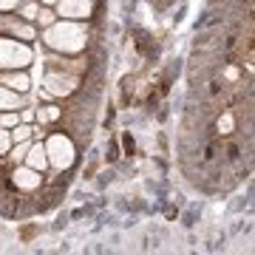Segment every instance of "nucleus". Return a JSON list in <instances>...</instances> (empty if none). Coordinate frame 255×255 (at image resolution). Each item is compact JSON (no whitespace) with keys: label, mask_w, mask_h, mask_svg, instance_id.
<instances>
[{"label":"nucleus","mask_w":255,"mask_h":255,"mask_svg":"<svg viewBox=\"0 0 255 255\" xmlns=\"http://www.w3.org/2000/svg\"><path fill=\"white\" fill-rule=\"evenodd\" d=\"M0 85H6V88H11V91H17V94H26L31 88V80H28V74L23 68H11L9 74L0 77Z\"/></svg>","instance_id":"0eeeda50"},{"label":"nucleus","mask_w":255,"mask_h":255,"mask_svg":"<svg viewBox=\"0 0 255 255\" xmlns=\"http://www.w3.org/2000/svg\"><path fill=\"white\" fill-rule=\"evenodd\" d=\"M40 3H46V6H51V3H57V0H40Z\"/></svg>","instance_id":"6ab92c4d"},{"label":"nucleus","mask_w":255,"mask_h":255,"mask_svg":"<svg viewBox=\"0 0 255 255\" xmlns=\"http://www.w3.org/2000/svg\"><path fill=\"white\" fill-rule=\"evenodd\" d=\"M28 147H31V142H28V139L17 142V147L11 150V159H14V162H23V159H26V153H28Z\"/></svg>","instance_id":"ddd939ff"},{"label":"nucleus","mask_w":255,"mask_h":255,"mask_svg":"<svg viewBox=\"0 0 255 255\" xmlns=\"http://www.w3.org/2000/svg\"><path fill=\"white\" fill-rule=\"evenodd\" d=\"M11 182H14V187L17 190H26V193H31V190H37L40 184H43V176H40V170H34V167H17L14 173H11Z\"/></svg>","instance_id":"423d86ee"},{"label":"nucleus","mask_w":255,"mask_h":255,"mask_svg":"<svg viewBox=\"0 0 255 255\" xmlns=\"http://www.w3.org/2000/svg\"><path fill=\"white\" fill-rule=\"evenodd\" d=\"M17 125V114L14 111H3L0 114V128H14Z\"/></svg>","instance_id":"dca6fc26"},{"label":"nucleus","mask_w":255,"mask_h":255,"mask_svg":"<svg viewBox=\"0 0 255 255\" xmlns=\"http://www.w3.org/2000/svg\"><path fill=\"white\" fill-rule=\"evenodd\" d=\"M0 28H6L11 37H20V40H34V26H28V23H20V20H9L0 14Z\"/></svg>","instance_id":"6e6552de"},{"label":"nucleus","mask_w":255,"mask_h":255,"mask_svg":"<svg viewBox=\"0 0 255 255\" xmlns=\"http://www.w3.org/2000/svg\"><path fill=\"white\" fill-rule=\"evenodd\" d=\"M20 94L6 88V85H0V111H17L20 108Z\"/></svg>","instance_id":"9d476101"},{"label":"nucleus","mask_w":255,"mask_h":255,"mask_svg":"<svg viewBox=\"0 0 255 255\" xmlns=\"http://www.w3.org/2000/svg\"><path fill=\"white\" fill-rule=\"evenodd\" d=\"M23 0H0V11H9V9H17Z\"/></svg>","instance_id":"f3484780"},{"label":"nucleus","mask_w":255,"mask_h":255,"mask_svg":"<svg viewBox=\"0 0 255 255\" xmlns=\"http://www.w3.org/2000/svg\"><path fill=\"white\" fill-rule=\"evenodd\" d=\"M46 156H48V164L57 167V170H68L77 159V147H74L71 136H65V133H54V136H48L46 145Z\"/></svg>","instance_id":"f03ea898"},{"label":"nucleus","mask_w":255,"mask_h":255,"mask_svg":"<svg viewBox=\"0 0 255 255\" xmlns=\"http://www.w3.org/2000/svg\"><path fill=\"white\" fill-rule=\"evenodd\" d=\"M23 14H26L28 20H34L37 17V6H26V9H23Z\"/></svg>","instance_id":"a211bd4d"},{"label":"nucleus","mask_w":255,"mask_h":255,"mask_svg":"<svg viewBox=\"0 0 255 255\" xmlns=\"http://www.w3.org/2000/svg\"><path fill=\"white\" fill-rule=\"evenodd\" d=\"M34 60L31 48L14 37H0V68H26Z\"/></svg>","instance_id":"7ed1b4c3"},{"label":"nucleus","mask_w":255,"mask_h":255,"mask_svg":"<svg viewBox=\"0 0 255 255\" xmlns=\"http://www.w3.org/2000/svg\"><path fill=\"white\" fill-rule=\"evenodd\" d=\"M48 48L54 51H63V54H77L85 48V26H80V20H60V23H51L46 26V34H43Z\"/></svg>","instance_id":"f257e3e1"},{"label":"nucleus","mask_w":255,"mask_h":255,"mask_svg":"<svg viewBox=\"0 0 255 255\" xmlns=\"http://www.w3.org/2000/svg\"><path fill=\"white\" fill-rule=\"evenodd\" d=\"M31 133H34V128H28V125H14L11 128V142H23V139H31Z\"/></svg>","instance_id":"f8f14e48"},{"label":"nucleus","mask_w":255,"mask_h":255,"mask_svg":"<svg viewBox=\"0 0 255 255\" xmlns=\"http://www.w3.org/2000/svg\"><path fill=\"white\" fill-rule=\"evenodd\" d=\"M23 162H26L28 167H34V170H40V173H43V170L48 167L46 147H43V145H31V147H28V153H26V159H23Z\"/></svg>","instance_id":"1a4fd4ad"},{"label":"nucleus","mask_w":255,"mask_h":255,"mask_svg":"<svg viewBox=\"0 0 255 255\" xmlns=\"http://www.w3.org/2000/svg\"><path fill=\"white\" fill-rule=\"evenodd\" d=\"M77 77L68 71H48L46 74V80H43V85H46V91L51 94V97H65V94H71L74 88H77Z\"/></svg>","instance_id":"20e7f679"},{"label":"nucleus","mask_w":255,"mask_h":255,"mask_svg":"<svg viewBox=\"0 0 255 255\" xmlns=\"http://www.w3.org/2000/svg\"><path fill=\"white\" fill-rule=\"evenodd\" d=\"M94 0H57V14L65 20H85L91 17Z\"/></svg>","instance_id":"39448f33"},{"label":"nucleus","mask_w":255,"mask_h":255,"mask_svg":"<svg viewBox=\"0 0 255 255\" xmlns=\"http://www.w3.org/2000/svg\"><path fill=\"white\" fill-rule=\"evenodd\" d=\"M9 150H11V133L6 128H0V156L9 153Z\"/></svg>","instance_id":"2eb2a0df"},{"label":"nucleus","mask_w":255,"mask_h":255,"mask_svg":"<svg viewBox=\"0 0 255 255\" xmlns=\"http://www.w3.org/2000/svg\"><path fill=\"white\" fill-rule=\"evenodd\" d=\"M40 122H57V119L63 117V111L60 108H54V105H46V108H37V114H34Z\"/></svg>","instance_id":"9b49d317"},{"label":"nucleus","mask_w":255,"mask_h":255,"mask_svg":"<svg viewBox=\"0 0 255 255\" xmlns=\"http://www.w3.org/2000/svg\"><path fill=\"white\" fill-rule=\"evenodd\" d=\"M54 17H57V14H54V11H51V9H40V11H37V23H40V26H51V23H54Z\"/></svg>","instance_id":"4468645a"}]
</instances>
